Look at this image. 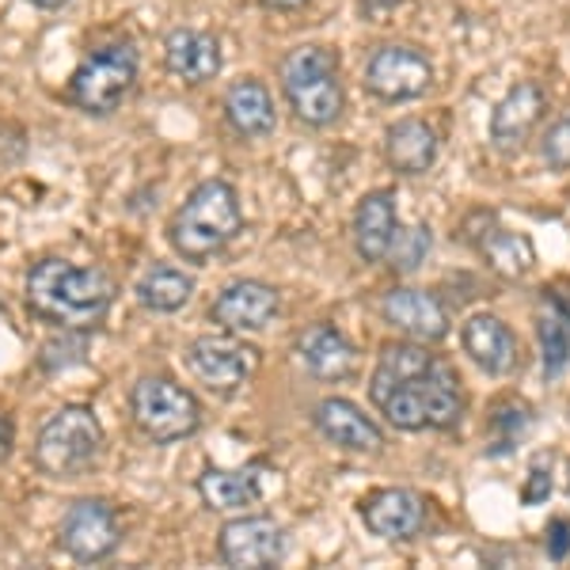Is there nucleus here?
<instances>
[{
    "label": "nucleus",
    "instance_id": "obj_1",
    "mask_svg": "<svg viewBox=\"0 0 570 570\" xmlns=\"http://www.w3.org/2000/svg\"><path fill=\"white\" fill-rule=\"evenodd\" d=\"M370 395L395 430H453L464 415V384L453 362L430 354L426 343L384 346Z\"/></svg>",
    "mask_w": 570,
    "mask_h": 570
},
{
    "label": "nucleus",
    "instance_id": "obj_2",
    "mask_svg": "<svg viewBox=\"0 0 570 570\" xmlns=\"http://www.w3.org/2000/svg\"><path fill=\"white\" fill-rule=\"evenodd\" d=\"M115 305V282L99 266L42 259L27 274V308L50 327L96 331Z\"/></svg>",
    "mask_w": 570,
    "mask_h": 570
},
{
    "label": "nucleus",
    "instance_id": "obj_3",
    "mask_svg": "<svg viewBox=\"0 0 570 570\" xmlns=\"http://www.w3.org/2000/svg\"><path fill=\"white\" fill-rule=\"evenodd\" d=\"M240 228H244V209H240V195H236L233 183L202 179L198 187L183 198L176 217H171L168 244L179 259L206 266L214 255H220L240 236Z\"/></svg>",
    "mask_w": 570,
    "mask_h": 570
},
{
    "label": "nucleus",
    "instance_id": "obj_4",
    "mask_svg": "<svg viewBox=\"0 0 570 570\" xmlns=\"http://www.w3.org/2000/svg\"><path fill=\"white\" fill-rule=\"evenodd\" d=\"M104 445L107 434L96 411L85 407V403H69V407L53 411L42 422L39 441H35V464L50 480H77V475L99 464Z\"/></svg>",
    "mask_w": 570,
    "mask_h": 570
},
{
    "label": "nucleus",
    "instance_id": "obj_5",
    "mask_svg": "<svg viewBox=\"0 0 570 570\" xmlns=\"http://www.w3.org/2000/svg\"><path fill=\"white\" fill-rule=\"evenodd\" d=\"M282 91L289 99L293 115L312 130L338 122L346 107L343 80H338V53L327 46H301L282 61Z\"/></svg>",
    "mask_w": 570,
    "mask_h": 570
},
{
    "label": "nucleus",
    "instance_id": "obj_6",
    "mask_svg": "<svg viewBox=\"0 0 570 570\" xmlns=\"http://www.w3.org/2000/svg\"><path fill=\"white\" fill-rule=\"evenodd\" d=\"M134 426L156 445H176L202 430V403L171 376H141L130 389Z\"/></svg>",
    "mask_w": 570,
    "mask_h": 570
},
{
    "label": "nucleus",
    "instance_id": "obj_7",
    "mask_svg": "<svg viewBox=\"0 0 570 570\" xmlns=\"http://www.w3.org/2000/svg\"><path fill=\"white\" fill-rule=\"evenodd\" d=\"M137 50L130 42H110L91 50L69 80V99L85 115H115L137 85Z\"/></svg>",
    "mask_w": 570,
    "mask_h": 570
},
{
    "label": "nucleus",
    "instance_id": "obj_8",
    "mask_svg": "<svg viewBox=\"0 0 570 570\" xmlns=\"http://www.w3.org/2000/svg\"><path fill=\"white\" fill-rule=\"evenodd\" d=\"M187 370L198 376V384H206L214 395H233L244 384L255 381L263 365V354L252 343H244L233 331L220 335H198L187 343Z\"/></svg>",
    "mask_w": 570,
    "mask_h": 570
},
{
    "label": "nucleus",
    "instance_id": "obj_9",
    "mask_svg": "<svg viewBox=\"0 0 570 570\" xmlns=\"http://www.w3.org/2000/svg\"><path fill=\"white\" fill-rule=\"evenodd\" d=\"M118 544H122V525L104 499H77L58 525V548L77 563H104Z\"/></svg>",
    "mask_w": 570,
    "mask_h": 570
},
{
    "label": "nucleus",
    "instance_id": "obj_10",
    "mask_svg": "<svg viewBox=\"0 0 570 570\" xmlns=\"http://www.w3.org/2000/svg\"><path fill=\"white\" fill-rule=\"evenodd\" d=\"M434 85V69L415 46H381L365 66V88L384 104H407L426 96Z\"/></svg>",
    "mask_w": 570,
    "mask_h": 570
},
{
    "label": "nucleus",
    "instance_id": "obj_11",
    "mask_svg": "<svg viewBox=\"0 0 570 570\" xmlns=\"http://www.w3.org/2000/svg\"><path fill=\"white\" fill-rule=\"evenodd\" d=\"M285 529L274 518L252 513V518H233L217 537V551L225 559V567H244V570H263L278 567L285 559Z\"/></svg>",
    "mask_w": 570,
    "mask_h": 570
},
{
    "label": "nucleus",
    "instance_id": "obj_12",
    "mask_svg": "<svg viewBox=\"0 0 570 570\" xmlns=\"http://www.w3.org/2000/svg\"><path fill=\"white\" fill-rule=\"evenodd\" d=\"M282 312V293L274 285L259 278H240L217 293V301L209 305V320L220 331H233V335H255L266 331L278 320Z\"/></svg>",
    "mask_w": 570,
    "mask_h": 570
},
{
    "label": "nucleus",
    "instance_id": "obj_13",
    "mask_svg": "<svg viewBox=\"0 0 570 570\" xmlns=\"http://www.w3.org/2000/svg\"><path fill=\"white\" fill-rule=\"evenodd\" d=\"M464 240L483 255L487 266H491L499 278H525L537 263V247L525 233H510V228L499 225V217L491 209H480L464 220Z\"/></svg>",
    "mask_w": 570,
    "mask_h": 570
},
{
    "label": "nucleus",
    "instance_id": "obj_14",
    "mask_svg": "<svg viewBox=\"0 0 570 570\" xmlns=\"http://www.w3.org/2000/svg\"><path fill=\"white\" fill-rule=\"evenodd\" d=\"M381 316H384V324L395 327L400 335H407L411 343H441V338L449 335L445 305H441L434 293L411 289V285H400V289L384 293Z\"/></svg>",
    "mask_w": 570,
    "mask_h": 570
},
{
    "label": "nucleus",
    "instance_id": "obj_15",
    "mask_svg": "<svg viewBox=\"0 0 570 570\" xmlns=\"http://www.w3.org/2000/svg\"><path fill=\"white\" fill-rule=\"evenodd\" d=\"M544 107H548L544 88L532 85V80L505 91V96L499 99V107L491 110V145H494V153L513 156V153L525 149L532 130H537L540 118H544Z\"/></svg>",
    "mask_w": 570,
    "mask_h": 570
},
{
    "label": "nucleus",
    "instance_id": "obj_16",
    "mask_svg": "<svg viewBox=\"0 0 570 570\" xmlns=\"http://www.w3.org/2000/svg\"><path fill=\"white\" fill-rule=\"evenodd\" d=\"M362 521L381 540H411L426 525V499L411 487H384L362 502Z\"/></svg>",
    "mask_w": 570,
    "mask_h": 570
},
{
    "label": "nucleus",
    "instance_id": "obj_17",
    "mask_svg": "<svg viewBox=\"0 0 570 570\" xmlns=\"http://www.w3.org/2000/svg\"><path fill=\"white\" fill-rule=\"evenodd\" d=\"M312 422L331 445L346 449V453H381L384 449V430L365 415L357 403L343 400V395H327L316 403Z\"/></svg>",
    "mask_w": 570,
    "mask_h": 570
},
{
    "label": "nucleus",
    "instance_id": "obj_18",
    "mask_svg": "<svg viewBox=\"0 0 570 570\" xmlns=\"http://www.w3.org/2000/svg\"><path fill=\"white\" fill-rule=\"evenodd\" d=\"M464 354L491 376H510L521 365V343L499 316H472L461 331Z\"/></svg>",
    "mask_w": 570,
    "mask_h": 570
},
{
    "label": "nucleus",
    "instance_id": "obj_19",
    "mask_svg": "<svg viewBox=\"0 0 570 570\" xmlns=\"http://www.w3.org/2000/svg\"><path fill=\"white\" fill-rule=\"evenodd\" d=\"M164 66L183 85H209L220 72V42L209 31L195 27H176L164 39Z\"/></svg>",
    "mask_w": 570,
    "mask_h": 570
},
{
    "label": "nucleus",
    "instance_id": "obj_20",
    "mask_svg": "<svg viewBox=\"0 0 570 570\" xmlns=\"http://www.w3.org/2000/svg\"><path fill=\"white\" fill-rule=\"evenodd\" d=\"M395 190H370L354 209V247L365 263H384L400 228V206Z\"/></svg>",
    "mask_w": 570,
    "mask_h": 570
},
{
    "label": "nucleus",
    "instance_id": "obj_21",
    "mask_svg": "<svg viewBox=\"0 0 570 570\" xmlns=\"http://www.w3.org/2000/svg\"><path fill=\"white\" fill-rule=\"evenodd\" d=\"M301 365L316 376V381H346L357 370V351L335 324H312L297 338Z\"/></svg>",
    "mask_w": 570,
    "mask_h": 570
},
{
    "label": "nucleus",
    "instance_id": "obj_22",
    "mask_svg": "<svg viewBox=\"0 0 570 570\" xmlns=\"http://www.w3.org/2000/svg\"><path fill=\"white\" fill-rule=\"evenodd\" d=\"M225 122L240 137H266L278 126V110H274V96L263 80L244 77L225 91Z\"/></svg>",
    "mask_w": 570,
    "mask_h": 570
},
{
    "label": "nucleus",
    "instance_id": "obj_23",
    "mask_svg": "<svg viewBox=\"0 0 570 570\" xmlns=\"http://www.w3.org/2000/svg\"><path fill=\"white\" fill-rule=\"evenodd\" d=\"M438 134L419 118H403L384 134V156L400 176H426L438 164Z\"/></svg>",
    "mask_w": 570,
    "mask_h": 570
},
{
    "label": "nucleus",
    "instance_id": "obj_24",
    "mask_svg": "<svg viewBox=\"0 0 570 570\" xmlns=\"http://www.w3.org/2000/svg\"><path fill=\"white\" fill-rule=\"evenodd\" d=\"M134 297L141 308L171 316V312L187 308L190 297H195V274L179 271V266H171V263H153L149 271L137 278Z\"/></svg>",
    "mask_w": 570,
    "mask_h": 570
},
{
    "label": "nucleus",
    "instance_id": "obj_25",
    "mask_svg": "<svg viewBox=\"0 0 570 570\" xmlns=\"http://www.w3.org/2000/svg\"><path fill=\"white\" fill-rule=\"evenodd\" d=\"M198 499L206 502V510H217V513H236V510H247L263 499V483L252 468L244 472H228V468H206L198 475Z\"/></svg>",
    "mask_w": 570,
    "mask_h": 570
},
{
    "label": "nucleus",
    "instance_id": "obj_26",
    "mask_svg": "<svg viewBox=\"0 0 570 570\" xmlns=\"http://www.w3.org/2000/svg\"><path fill=\"white\" fill-rule=\"evenodd\" d=\"M537 335H540V351H544V376L556 381L570 365V324L563 316H544L537 324Z\"/></svg>",
    "mask_w": 570,
    "mask_h": 570
},
{
    "label": "nucleus",
    "instance_id": "obj_27",
    "mask_svg": "<svg viewBox=\"0 0 570 570\" xmlns=\"http://www.w3.org/2000/svg\"><path fill=\"white\" fill-rule=\"evenodd\" d=\"M430 255V228L426 225H411V228H395V240L389 247V263L392 271H400V274H407V271H415V266L426 259Z\"/></svg>",
    "mask_w": 570,
    "mask_h": 570
},
{
    "label": "nucleus",
    "instance_id": "obj_28",
    "mask_svg": "<svg viewBox=\"0 0 570 570\" xmlns=\"http://www.w3.org/2000/svg\"><path fill=\"white\" fill-rule=\"evenodd\" d=\"M540 156H544L551 171H570V118H559V122L548 126Z\"/></svg>",
    "mask_w": 570,
    "mask_h": 570
},
{
    "label": "nucleus",
    "instance_id": "obj_29",
    "mask_svg": "<svg viewBox=\"0 0 570 570\" xmlns=\"http://www.w3.org/2000/svg\"><path fill=\"white\" fill-rule=\"evenodd\" d=\"M494 426L502 430L499 449H494V453H502V449H510L513 441H518V438L532 426V415H529L525 403H510V407H502L499 415H494Z\"/></svg>",
    "mask_w": 570,
    "mask_h": 570
},
{
    "label": "nucleus",
    "instance_id": "obj_30",
    "mask_svg": "<svg viewBox=\"0 0 570 570\" xmlns=\"http://www.w3.org/2000/svg\"><path fill=\"white\" fill-rule=\"evenodd\" d=\"M548 499H551V464L537 461V464L529 468L525 487H521V502H525V505H540V502H548Z\"/></svg>",
    "mask_w": 570,
    "mask_h": 570
},
{
    "label": "nucleus",
    "instance_id": "obj_31",
    "mask_svg": "<svg viewBox=\"0 0 570 570\" xmlns=\"http://www.w3.org/2000/svg\"><path fill=\"white\" fill-rule=\"evenodd\" d=\"M567 556H570V521L567 518H556L548 525V559L563 563Z\"/></svg>",
    "mask_w": 570,
    "mask_h": 570
},
{
    "label": "nucleus",
    "instance_id": "obj_32",
    "mask_svg": "<svg viewBox=\"0 0 570 570\" xmlns=\"http://www.w3.org/2000/svg\"><path fill=\"white\" fill-rule=\"evenodd\" d=\"M403 4H407V0H362V16L370 23H384L395 8H403Z\"/></svg>",
    "mask_w": 570,
    "mask_h": 570
},
{
    "label": "nucleus",
    "instance_id": "obj_33",
    "mask_svg": "<svg viewBox=\"0 0 570 570\" xmlns=\"http://www.w3.org/2000/svg\"><path fill=\"white\" fill-rule=\"evenodd\" d=\"M12 449H16V426L8 415H0V464L12 456Z\"/></svg>",
    "mask_w": 570,
    "mask_h": 570
},
{
    "label": "nucleus",
    "instance_id": "obj_34",
    "mask_svg": "<svg viewBox=\"0 0 570 570\" xmlns=\"http://www.w3.org/2000/svg\"><path fill=\"white\" fill-rule=\"evenodd\" d=\"M551 305H556L559 316L570 324V282H559L556 289H551Z\"/></svg>",
    "mask_w": 570,
    "mask_h": 570
},
{
    "label": "nucleus",
    "instance_id": "obj_35",
    "mask_svg": "<svg viewBox=\"0 0 570 570\" xmlns=\"http://www.w3.org/2000/svg\"><path fill=\"white\" fill-rule=\"evenodd\" d=\"M266 8H278V12H293V8H305L308 0H263Z\"/></svg>",
    "mask_w": 570,
    "mask_h": 570
},
{
    "label": "nucleus",
    "instance_id": "obj_36",
    "mask_svg": "<svg viewBox=\"0 0 570 570\" xmlns=\"http://www.w3.org/2000/svg\"><path fill=\"white\" fill-rule=\"evenodd\" d=\"M35 8H46V12H53V8H61V4H69V0H31Z\"/></svg>",
    "mask_w": 570,
    "mask_h": 570
},
{
    "label": "nucleus",
    "instance_id": "obj_37",
    "mask_svg": "<svg viewBox=\"0 0 570 570\" xmlns=\"http://www.w3.org/2000/svg\"><path fill=\"white\" fill-rule=\"evenodd\" d=\"M567 491H570V475H567Z\"/></svg>",
    "mask_w": 570,
    "mask_h": 570
},
{
    "label": "nucleus",
    "instance_id": "obj_38",
    "mask_svg": "<svg viewBox=\"0 0 570 570\" xmlns=\"http://www.w3.org/2000/svg\"><path fill=\"white\" fill-rule=\"evenodd\" d=\"M0 316H4V305H0Z\"/></svg>",
    "mask_w": 570,
    "mask_h": 570
}]
</instances>
